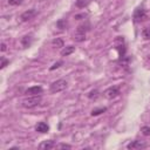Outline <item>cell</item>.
I'll list each match as a JSON object with an SVG mask.
<instances>
[{
  "mask_svg": "<svg viewBox=\"0 0 150 150\" xmlns=\"http://www.w3.org/2000/svg\"><path fill=\"white\" fill-rule=\"evenodd\" d=\"M90 30V23L88 21H84L82 23H80L77 27H76V30L74 33V38L73 40L76 41V42H82L86 40V34L87 32Z\"/></svg>",
  "mask_w": 150,
  "mask_h": 150,
  "instance_id": "6da1fadb",
  "label": "cell"
},
{
  "mask_svg": "<svg viewBox=\"0 0 150 150\" xmlns=\"http://www.w3.org/2000/svg\"><path fill=\"white\" fill-rule=\"evenodd\" d=\"M41 96L40 95H29L27 97H25L21 102L22 107L23 108H27V109H32L36 105H39L41 103Z\"/></svg>",
  "mask_w": 150,
  "mask_h": 150,
  "instance_id": "7a4b0ae2",
  "label": "cell"
},
{
  "mask_svg": "<svg viewBox=\"0 0 150 150\" xmlns=\"http://www.w3.org/2000/svg\"><path fill=\"white\" fill-rule=\"evenodd\" d=\"M67 86H68L67 81H66V80H63V79H60V80H56V81H54V82L50 84V87H49V90H50V93H53V94H56V93L63 91V90L67 88Z\"/></svg>",
  "mask_w": 150,
  "mask_h": 150,
  "instance_id": "3957f363",
  "label": "cell"
},
{
  "mask_svg": "<svg viewBox=\"0 0 150 150\" xmlns=\"http://www.w3.org/2000/svg\"><path fill=\"white\" fill-rule=\"evenodd\" d=\"M114 46L116 48V50L118 52V55L121 59H123L125 56V42H124V38L123 36H117L115 40H114Z\"/></svg>",
  "mask_w": 150,
  "mask_h": 150,
  "instance_id": "277c9868",
  "label": "cell"
},
{
  "mask_svg": "<svg viewBox=\"0 0 150 150\" xmlns=\"http://www.w3.org/2000/svg\"><path fill=\"white\" fill-rule=\"evenodd\" d=\"M104 97L108 98V100H112V98H116L118 95H120V88L117 86H112V87H109L104 90L103 93Z\"/></svg>",
  "mask_w": 150,
  "mask_h": 150,
  "instance_id": "5b68a950",
  "label": "cell"
},
{
  "mask_svg": "<svg viewBox=\"0 0 150 150\" xmlns=\"http://www.w3.org/2000/svg\"><path fill=\"white\" fill-rule=\"evenodd\" d=\"M38 14V12L35 9H28L26 12H23L21 15H20V20L22 22H27V21H30L32 19L35 18V15Z\"/></svg>",
  "mask_w": 150,
  "mask_h": 150,
  "instance_id": "8992f818",
  "label": "cell"
},
{
  "mask_svg": "<svg viewBox=\"0 0 150 150\" xmlns=\"http://www.w3.org/2000/svg\"><path fill=\"white\" fill-rule=\"evenodd\" d=\"M146 19V13L143 8H136L134 12V21L135 22H141Z\"/></svg>",
  "mask_w": 150,
  "mask_h": 150,
  "instance_id": "52a82bcc",
  "label": "cell"
},
{
  "mask_svg": "<svg viewBox=\"0 0 150 150\" xmlns=\"http://www.w3.org/2000/svg\"><path fill=\"white\" fill-rule=\"evenodd\" d=\"M144 148H146V143L143 141H139V139L132 141L127 145V149H129V150L130 149H144Z\"/></svg>",
  "mask_w": 150,
  "mask_h": 150,
  "instance_id": "ba28073f",
  "label": "cell"
},
{
  "mask_svg": "<svg viewBox=\"0 0 150 150\" xmlns=\"http://www.w3.org/2000/svg\"><path fill=\"white\" fill-rule=\"evenodd\" d=\"M42 93V88L40 86H34V87H29L28 89H26L25 94L26 95H40Z\"/></svg>",
  "mask_w": 150,
  "mask_h": 150,
  "instance_id": "9c48e42d",
  "label": "cell"
},
{
  "mask_svg": "<svg viewBox=\"0 0 150 150\" xmlns=\"http://www.w3.org/2000/svg\"><path fill=\"white\" fill-rule=\"evenodd\" d=\"M40 149H45V150H49V149H53V148H56V144L54 141H43L40 145H39Z\"/></svg>",
  "mask_w": 150,
  "mask_h": 150,
  "instance_id": "30bf717a",
  "label": "cell"
},
{
  "mask_svg": "<svg viewBox=\"0 0 150 150\" xmlns=\"http://www.w3.org/2000/svg\"><path fill=\"white\" fill-rule=\"evenodd\" d=\"M35 130H36L38 132L45 134V132H48L49 127H48V124L45 123V122H39V123L36 124V127H35Z\"/></svg>",
  "mask_w": 150,
  "mask_h": 150,
  "instance_id": "8fae6325",
  "label": "cell"
},
{
  "mask_svg": "<svg viewBox=\"0 0 150 150\" xmlns=\"http://www.w3.org/2000/svg\"><path fill=\"white\" fill-rule=\"evenodd\" d=\"M21 46L23 47V48H28V47H30V45H32V42H33V39H32V36H29V35H25V36H22L21 38Z\"/></svg>",
  "mask_w": 150,
  "mask_h": 150,
  "instance_id": "7c38bea8",
  "label": "cell"
},
{
  "mask_svg": "<svg viewBox=\"0 0 150 150\" xmlns=\"http://www.w3.org/2000/svg\"><path fill=\"white\" fill-rule=\"evenodd\" d=\"M52 47H53L54 49H56V48H62V47H64V42H63L62 39L56 38V39H54V40L52 41Z\"/></svg>",
  "mask_w": 150,
  "mask_h": 150,
  "instance_id": "4fadbf2b",
  "label": "cell"
},
{
  "mask_svg": "<svg viewBox=\"0 0 150 150\" xmlns=\"http://www.w3.org/2000/svg\"><path fill=\"white\" fill-rule=\"evenodd\" d=\"M74 52H75V47L74 46H67V47H63V49L61 50V55L62 56H68Z\"/></svg>",
  "mask_w": 150,
  "mask_h": 150,
  "instance_id": "5bb4252c",
  "label": "cell"
},
{
  "mask_svg": "<svg viewBox=\"0 0 150 150\" xmlns=\"http://www.w3.org/2000/svg\"><path fill=\"white\" fill-rule=\"evenodd\" d=\"M89 2H90V0H76L75 5H76V7H79V8H83V7H86Z\"/></svg>",
  "mask_w": 150,
  "mask_h": 150,
  "instance_id": "9a60e30c",
  "label": "cell"
},
{
  "mask_svg": "<svg viewBox=\"0 0 150 150\" xmlns=\"http://www.w3.org/2000/svg\"><path fill=\"white\" fill-rule=\"evenodd\" d=\"M104 111H107V108H105V107L98 108V109H94V110L90 112V115H91V116H97V115H101V114L104 112Z\"/></svg>",
  "mask_w": 150,
  "mask_h": 150,
  "instance_id": "2e32d148",
  "label": "cell"
},
{
  "mask_svg": "<svg viewBox=\"0 0 150 150\" xmlns=\"http://www.w3.org/2000/svg\"><path fill=\"white\" fill-rule=\"evenodd\" d=\"M67 26V20L66 19H60L57 22H56V27L60 28V29H64Z\"/></svg>",
  "mask_w": 150,
  "mask_h": 150,
  "instance_id": "e0dca14e",
  "label": "cell"
},
{
  "mask_svg": "<svg viewBox=\"0 0 150 150\" xmlns=\"http://www.w3.org/2000/svg\"><path fill=\"white\" fill-rule=\"evenodd\" d=\"M98 96H100V94H98V91H97L96 89L91 90V91L88 94V98H89V100H97Z\"/></svg>",
  "mask_w": 150,
  "mask_h": 150,
  "instance_id": "ac0fdd59",
  "label": "cell"
},
{
  "mask_svg": "<svg viewBox=\"0 0 150 150\" xmlns=\"http://www.w3.org/2000/svg\"><path fill=\"white\" fill-rule=\"evenodd\" d=\"M142 36H143L145 40H149V39H150V27L143 28V30H142Z\"/></svg>",
  "mask_w": 150,
  "mask_h": 150,
  "instance_id": "d6986e66",
  "label": "cell"
},
{
  "mask_svg": "<svg viewBox=\"0 0 150 150\" xmlns=\"http://www.w3.org/2000/svg\"><path fill=\"white\" fill-rule=\"evenodd\" d=\"M141 131H142V134H143L144 136H150V127L144 125V127L141 128Z\"/></svg>",
  "mask_w": 150,
  "mask_h": 150,
  "instance_id": "ffe728a7",
  "label": "cell"
},
{
  "mask_svg": "<svg viewBox=\"0 0 150 150\" xmlns=\"http://www.w3.org/2000/svg\"><path fill=\"white\" fill-rule=\"evenodd\" d=\"M7 2L11 6H19L22 4V0H7Z\"/></svg>",
  "mask_w": 150,
  "mask_h": 150,
  "instance_id": "44dd1931",
  "label": "cell"
},
{
  "mask_svg": "<svg viewBox=\"0 0 150 150\" xmlns=\"http://www.w3.org/2000/svg\"><path fill=\"white\" fill-rule=\"evenodd\" d=\"M8 62H9V61H8L7 59H5L4 56H1V64H0V68H1V69H4V68L8 64Z\"/></svg>",
  "mask_w": 150,
  "mask_h": 150,
  "instance_id": "7402d4cb",
  "label": "cell"
},
{
  "mask_svg": "<svg viewBox=\"0 0 150 150\" xmlns=\"http://www.w3.org/2000/svg\"><path fill=\"white\" fill-rule=\"evenodd\" d=\"M62 63H63L62 61H59V62H55V63H54V64H53V66H52V67H50L49 69H50V70H54V69H56V68H59V67H61V66H62Z\"/></svg>",
  "mask_w": 150,
  "mask_h": 150,
  "instance_id": "603a6c76",
  "label": "cell"
},
{
  "mask_svg": "<svg viewBox=\"0 0 150 150\" xmlns=\"http://www.w3.org/2000/svg\"><path fill=\"white\" fill-rule=\"evenodd\" d=\"M56 148H60V149H71V145L69 144H64V143H61V144H57Z\"/></svg>",
  "mask_w": 150,
  "mask_h": 150,
  "instance_id": "cb8c5ba5",
  "label": "cell"
},
{
  "mask_svg": "<svg viewBox=\"0 0 150 150\" xmlns=\"http://www.w3.org/2000/svg\"><path fill=\"white\" fill-rule=\"evenodd\" d=\"M74 18H75L76 20H80L81 18H83V19H84V18H86V15H84V14H76Z\"/></svg>",
  "mask_w": 150,
  "mask_h": 150,
  "instance_id": "d4e9b609",
  "label": "cell"
},
{
  "mask_svg": "<svg viewBox=\"0 0 150 150\" xmlns=\"http://www.w3.org/2000/svg\"><path fill=\"white\" fill-rule=\"evenodd\" d=\"M6 49H7L6 43H5V42H1V52L4 53V52H6Z\"/></svg>",
  "mask_w": 150,
  "mask_h": 150,
  "instance_id": "484cf974",
  "label": "cell"
}]
</instances>
